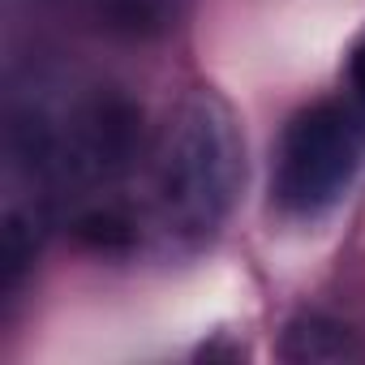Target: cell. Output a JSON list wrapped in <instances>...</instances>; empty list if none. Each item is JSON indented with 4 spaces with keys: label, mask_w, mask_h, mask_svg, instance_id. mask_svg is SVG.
<instances>
[{
    "label": "cell",
    "mask_w": 365,
    "mask_h": 365,
    "mask_svg": "<svg viewBox=\"0 0 365 365\" xmlns=\"http://www.w3.org/2000/svg\"><path fill=\"white\" fill-rule=\"evenodd\" d=\"M150 176L155 215L168 237L202 241L228 220L245 180V142L232 108L215 91H194L176 103L159 129Z\"/></svg>",
    "instance_id": "obj_1"
},
{
    "label": "cell",
    "mask_w": 365,
    "mask_h": 365,
    "mask_svg": "<svg viewBox=\"0 0 365 365\" xmlns=\"http://www.w3.org/2000/svg\"><path fill=\"white\" fill-rule=\"evenodd\" d=\"M365 159V103L327 99L292 116L275 155V207L292 220L331 211Z\"/></svg>",
    "instance_id": "obj_2"
},
{
    "label": "cell",
    "mask_w": 365,
    "mask_h": 365,
    "mask_svg": "<svg viewBox=\"0 0 365 365\" xmlns=\"http://www.w3.org/2000/svg\"><path fill=\"white\" fill-rule=\"evenodd\" d=\"M142 150V108L120 91H95L73 116L52 125V176L112 180Z\"/></svg>",
    "instance_id": "obj_3"
},
{
    "label": "cell",
    "mask_w": 365,
    "mask_h": 365,
    "mask_svg": "<svg viewBox=\"0 0 365 365\" xmlns=\"http://www.w3.org/2000/svg\"><path fill=\"white\" fill-rule=\"evenodd\" d=\"M284 361H297V365H335V361H361L365 348L356 339L352 327L335 322V318H322V314H301L288 322L284 331Z\"/></svg>",
    "instance_id": "obj_4"
},
{
    "label": "cell",
    "mask_w": 365,
    "mask_h": 365,
    "mask_svg": "<svg viewBox=\"0 0 365 365\" xmlns=\"http://www.w3.org/2000/svg\"><path fill=\"white\" fill-rule=\"evenodd\" d=\"M95 14H99V26L112 35L150 39L176 22L180 0H95Z\"/></svg>",
    "instance_id": "obj_5"
},
{
    "label": "cell",
    "mask_w": 365,
    "mask_h": 365,
    "mask_svg": "<svg viewBox=\"0 0 365 365\" xmlns=\"http://www.w3.org/2000/svg\"><path fill=\"white\" fill-rule=\"evenodd\" d=\"M73 237L91 250H103V254H116V250H129L133 245V224L120 215V211H86L78 224H73Z\"/></svg>",
    "instance_id": "obj_6"
},
{
    "label": "cell",
    "mask_w": 365,
    "mask_h": 365,
    "mask_svg": "<svg viewBox=\"0 0 365 365\" xmlns=\"http://www.w3.org/2000/svg\"><path fill=\"white\" fill-rule=\"evenodd\" d=\"M348 86H352V99H361V103H365V39H361V43H356V52H352Z\"/></svg>",
    "instance_id": "obj_7"
}]
</instances>
